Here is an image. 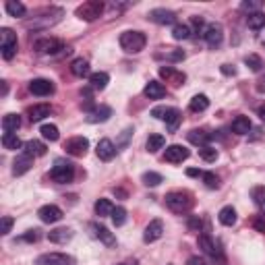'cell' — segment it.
Wrapping results in <instances>:
<instances>
[{"instance_id": "7bdbcfd3", "label": "cell", "mask_w": 265, "mask_h": 265, "mask_svg": "<svg viewBox=\"0 0 265 265\" xmlns=\"http://www.w3.org/2000/svg\"><path fill=\"white\" fill-rule=\"evenodd\" d=\"M199 156H201L205 162H216V160H218V149H216V147H209V145L199 147Z\"/></svg>"}, {"instance_id": "4dcf8cb0", "label": "cell", "mask_w": 265, "mask_h": 265, "mask_svg": "<svg viewBox=\"0 0 265 265\" xmlns=\"http://www.w3.org/2000/svg\"><path fill=\"white\" fill-rule=\"evenodd\" d=\"M110 83V77H108V73H93L91 77H89V85H91V89H106V85Z\"/></svg>"}, {"instance_id": "f6af8a7d", "label": "cell", "mask_w": 265, "mask_h": 265, "mask_svg": "<svg viewBox=\"0 0 265 265\" xmlns=\"http://www.w3.org/2000/svg\"><path fill=\"white\" fill-rule=\"evenodd\" d=\"M112 222H114V226H122L124 222H127V209H124V207H114Z\"/></svg>"}, {"instance_id": "9f6ffc18", "label": "cell", "mask_w": 265, "mask_h": 265, "mask_svg": "<svg viewBox=\"0 0 265 265\" xmlns=\"http://www.w3.org/2000/svg\"><path fill=\"white\" fill-rule=\"evenodd\" d=\"M189 226H191V228H195V230H199V228H201V220H197V218H193V220L189 222Z\"/></svg>"}, {"instance_id": "8fae6325", "label": "cell", "mask_w": 265, "mask_h": 265, "mask_svg": "<svg viewBox=\"0 0 265 265\" xmlns=\"http://www.w3.org/2000/svg\"><path fill=\"white\" fill-rule=\"evenodd\" d=\"M187 158H189V149L183 145H170L164 151V160L170 164H183Z\"/></svg>"}, {"instance_id": "7c38bea8", "label": "cell", "mask_w": 265, "mask_h": 265, "mask_svg": "<svg viewBox=\"0 0 265 265\" xmlns=\"http://www.w3.org/2000/svg\"><path fill=\"white\" fill-rule=\"evenodd\" d=\"M29 91L37 97L52 95L54 93V83L48 81V79H33V81H29Z\"/></svg>"}, {"instance_id": "ee69618b", "label": "cell", "mask_w": 265, "mask_h": 265, "mask_svg": "<svg viewBox=\"0 0 265 265\" xmlns=\"http://www.w3.org/2000/svg\"><path fill=\"white\" fill-rule=\"evenodd\" d=\"M245 62H247V66L251 68V71H261V68H263V60L257 56V54H249V56L245 58Z\"/></svg>"}, {"instance_id": "7dc6e473", "label": "cell", "mask_w": 265, "mask_h": 265, "mask_svg": "<svg viewBox=\"0 0 265 265\" xmlns=\"http://www.w3.org/2000/svg\"><path fill=\"white\" fill-rule=\"evenodd\" d=\"M201 178H203V183H205L207 189H218L220 187V180H218V176L214 172H203Z\"/></svg>"}, {"instance_id": "4fadbf2b", "label": "cell", "mask_w": 265, "mask_h": 265, "mask_svg": "<svg viewBox=\"0 0 265 265\" xmlns=\"http://www.w3.org/2000/svg\"><path fill=\"white\" fill-rule=\"evenodd\" d=\"M205 41L212 48H218L222 44V39H224V29H222V25L220 23H212V25H207V29H205Z\"/></svg>"}, {"instance_id": "484cf974", "label": "cell", "mask_w": 265, "mask_h": 265, "mask_svg": "<svg viewBox=\"0 0 265 265\" xmlns=\"http://www.w3.org/2000/svg\"><path fill=\"white\" fill-rule=\"evenodd\" d=\"M197 245H199V249L203 251V253H207V255L216 257L218 249H216V245H214V241H212V236H209V234H199V239H197Z\"/></svg>"}, {"instance_id": "d4e9b609", "label": "cell", "mask_w": 265, "mask_h": 265, "mask_svg": "<svg viewBox=\"0 0 265 265\" xmlns=\"http://www.w3.org/2000/svg\"><path fill=\"white\" fill-rule=\"evenodd\" d=\"M46 151H48V147L41 143V141H27L25 143V153H29L31 158H41V156H46Z\"/></svg>"}, {"instance_id": "816d5d0a", "label": "cell", "mask_w": 265, "mask_h": 265, "mask_svg": "<svg viewBox=\"0 0 265 265\" xmlns=\"http://www.w3.org/2000/svg\"><path fill=\"white\" fill-rule=\"evenodd\" d=\"M37 239H39V234H37V230H29V232H27V234H25V241H27V243H35Z\"/></svg>"}, {"instance_id": "7a4b0ae2", "label": "cell", "mask_w": 265, "mask_h": 265, "mask_svg": "<svg viewBox=\"0 0 265 265\" xmlns=\"http://www.w3.org/2000/svg\"><path fill=\"white\" fill-rule=\"evenodd\" d=\"M145 44H147V37H145V33H141V31H124L122 35H120V48L127 52V54H137V52H141L143 48H145Z\"/></svg>"}, {"instance_id": "1f68e13d", "label": "cell", "mask_w": 265, "mask_h": 265, "mask_svg": "<svg viewBox=\"0 0 265 265\" xmlns=\"http://www.w3.org/2000/svg\"><path fill=\"white\" fill-rule=\"evenodd\" d=\"M209 139H212V135H207L205 131H197V129H193L189 133V141L195 143V145H199V147H205L209 143Z\"/></svg>"}, {"instance_id": "ffe728a7", "label": "cell", "mask_w": 265, "mask_h": 265, "mask_svg": "<svg viewBox=\"0 0 265 265\" xmlns=\"http://www.w3.org/2000/svg\"><path fill=\"white\" fill-rule=\"evenodd\" d=\"M73 230L71 228H56V230H50L48 232V241L50 243H56V245H66L68 241L73 239Z\"/></svg>"}, {"instance_id": "277c9868", "label": "cell", "mask_w": 265, "mask_h": 265, "mask_svg": "<svg viewBox=\"0 0 265 265\" xmlns=\"http://www.w3.org/2000/svg\"><path fill=\"white\" fill-rule=\"evenodd\" d=\"M50 176H52L54 183L66 185V183H71V180L75 178V166L68 164V162H56V166L52 168Z\"/></svg>"}, {"instance_id": "6125c7cd", "label": "cell", "mask_w": 265, "mask_h": 265, "mask_svg": "<svg viewBox=\"0 0 265 265\" xmlns=\"http://www.w3.org/2000/svg\"><path fill=\"white\" fill-rule=\"evenodd\" d=\"M261 44H263V46H265V31H263V33H261Z\"/></svg>"}, {"instance_id": "681fc988", "label": "cell", "mask_w": 265, "mask_h": 265, "mask_svg": "<svg viewBox=\"0 0 265 265\" xmlns=\"http://www.w3.org/2000/svg\"><path fill=\"white\" fill-rule=\"evenodd\" d=\"M12 224H15V220L8 218V216H4L2 222H0V234H8L10 228H12Z\"/></svg>"}, {"instance_id": "91938a15", "label": "cell", "mask_w": 265, "mask_h": 265, "mask_svg": "<svg viewBox=\"0 0 265 265\" xmlns=\"http://www.w3.org/2000/svg\"><path fill=\"white\" fill-rule=\"evenodd\" d=\"M257 114H259V118H261V120L265 122V106H261V108L257 110Z\"/></svg>"}, {"instance_id": "836d02e7", "label": "cell", "mask_w": 265, "mask_h": 265, "mask_svg": "<svg viewBox=\"0 0 265 265\" xmlns=\"http://www.w3.org/2000/svg\"><path fill=\"white\" fill-rule=\"evenodd\" d=\"M247 25L251 27V29H263L265 27V12H261V10L251 12V15L247 17Z\"/></svg>"}, {"instance_id": "b9f144b4", "label": "cell", "mask_w": 265, "mask_h": 265, "mask_svg": "<svg viewBox=\"0 0 265 265\" xmlns=\"http://www.w3.org/2000/svg\"><path fill=\"white\" fill-rule=\"evenodd\" d=\"M141 180H143L145 187H158L160 183H164V176L158 174V172H145Z\"/></svg>"}, {"instance_id": "8d00e7d4", "label": "cell", "mask_w": 265, "mask_h": 265, "mask_svg": "<svg viewBox=\"0 0 265 265\" xmlns=\"http://www.w3.org/2000/svg\"><path fill=\"white\" fill-rule=\"evenodd\" d=\"M6 12H8L10 17H25L27 8H25L23 2H17V0H8V2H6Z\"/></svg>"}, {"instance_id": "7402d4cb", "label": "cell", "mask_w": 265, "mask_h": 265, "mask_svg": "<svg viewBox=\"0 0 265 265\" xmlns=\"http://www.w3.org/2000/svg\"><path fill=\"white\" fill-rule=\"evenodd\" d=\"M2 48H17V33L8 27L0 29V50Z\"/></svg>"}, {"instance_id": "f1b7e54d", "label": "cell", "mask_w": 265, "mask_h": 265, "mask_svg": "<svg viewBox=\"0 0 265 265\" xmlns=\"http://www.w3.org/2000/svg\"><path fill=\"white\" fill-rule=\"evenodd\" d=\"M21 127V116L19 114H6L2 118V129L4 133H15Z\"/></svg>"}, {"instance_id": "60d3db41", "label": "cell", "mask_w": 265, "mask_h": 265, "mask_svg": "<svg viewBox=\"0 0 265 265\" xmlns=\"http://www.w3.org/2000/svg\"><path fill=\"white\" fill-rule=\"evenodd\" d=\"M251 195H253V201L255 205L261 209V212L265 214V187H255L253 191H251Z\"/></svg>"}, {"instance_id": "6f0895ef", "label": "cell", "mask_w": 265, "mask_h": 265, "mask_svg": "<svg viewBox=\"0 0 265 265\" xmlns=\"http://www.w3.org/2000/svg\"><path fill=\"white\" fill-rule=\"evenodd\" d=\"M187 174H189V176H203V172H201V170H197V168H189V170H187Z\"/></svg>"}, {"instance_id": "9a60e30c", "label": "cell", "mask_w": 265, "mask_h": 265, "mask_svg": "<svg viewBox=\"0 0 265 265\" xmlns=\"http://www.w3.org/2000/svg\"><path fill=\"white\" fill-rule=\"evenodd\" d=\"M116 145L110 141V139H102L100 143H97V147H95V153H97V158L100 160H104V162H110L114 156H116Z\"/></svg>"}, {"instance_id": "603a6c76", "label": "cell", "mask_w": 265, "mask_h": 265, "mask_svg": "<svg viewBox=\"0 0 265 265\" xmlns=\"http://www.w3.org/2000/svg\"><path fill=\"white\" fill-rule=\"evenodd\" d=\"M218 220H220V224H224V226H234L236 224V209L232 205L222 207L218 214Z\"/></svg>"}, {"instance_id": "ab89813d", "label": "cell", "mask_w": 265, "mask_h": 265, "mask_svg": "<svg viewBox=\"0 0 265 265\" xmlns=\"http://www.w3.org/2000/svg\"><path fill=\"white\" fill-rule=\"evenodd\" d=\"M180 120H183V116H180V112H178L176 108H172V112L168 114V118H166L164 122H166V127H168V131H170V133H174V131L178 129Z\"/></svg>"}, {"instance_id": "5bb4252c", "label": "cell", "mask_w": 265, "mask_h": 265, "mask_svg": "<svg viewBox=\"0 0 265 265\" xmlns=\"http://www.w3.org/2000/svg\"><path fill=\"white\" fill-rule=\"evenodd\" d=\"M162 234H164V224H162V220H151L149 224L145 226L143 241H145V243H156V241L162 239Z\"/></svg>"}, {"instance_id": "52a82bcc", "label": "cell", "mask_w": 265, "mask_h": 265, "mask_svg": "<svg viewBox=\"0 0 265 265\" xmlns=\"http://www.w3.org/2000/svg\"><path fill=\"white\" fill-rule=\"evenodd\" d=\"M73 257L64 253H44L35 259V265H71Z\"/></svg>"}, {"instance_id": "4316f807", "label": "cell", "mask_w": 265, "mask_h": 265, "mask_svg": "<svg viewBox=\"0 0 265 265\" xmlns=\"http://www.w3.org/2000/svg\"><path fill=\"white\" fill-rule=\"evenodd\" d=\"M249 131H251L249 116H236L232 120V133H236V135H249Z\"/></svg>"}, {"instance_id": "9c48e42d", "label": "cell", "mask_w": 265, "mask_h": 265, "mask_svg": "<svg viewBox=\"0 0 265 265\" xmlns=\"http://www.w3.org/2000/svg\"><path fill=\"white\" fill-rule=\"evenodd\" d=\"M147 19L158 25H172L176 21V12H172L168 8H153V10H149Z\"/></svg>"}, {"instance_id": "f546056e", "label": "cell", "mask_w": 265, "mask_h": 265, "mask_svg": "<svg viewBox=\"0 0 265 265\" xmlns=\"http://www.w3.org/2000/svg\"><path fill=\"white\" fill-rule=\"evenodd\" d=\"M189 108H191V112H203V110H207V108H209V100H207V95L197 93V95H195L193 100H191Z\"/></svg>"}, {"instance_id": "ac0fdd59", "label": "cell", "mask_w": 265, "mask_h": 265, "mask_svg": "<svg viewBox=\"0 0 265 265\" xmlns=\"http://www.w3.org/2000/svg\"><path fill=\"white\" fill-rule=\"evenodd\" d=\"M110 116H112V108L110 106H97L87 112V122L95 124V122H106Z\"/></svg>"}, {"instance_id": "d590c367", "label": "cell", "mask_w": 265, "mask_h": 265, "mask_svg": "<svg viewBox=\"0 0 265 265\" xmlns=\"http://www.w3.org/2000/svg\"><path fill=\"white\" fill-rule=\"evenodd\" d=\"M112 212H114V205L110 203L108 199H97V201H95V214L100 216V218L112 216Z\"/></svg>"}, {"instance_id": "ba28073f", "label": "cell", "mask_w": 265, "mask_h": 265, "mask_svg": "<svg viewBox=\"0 0 265 265\" xmlns=\"http://www.w3.org/2000/svg\"><path fill=\"white\" fill-rule=\"evenodd\" d=\"M37 216L44 224H56V222L62 220V209L58 205H44V207H39Z\"/></svg>"}, {"instance_id": "bcb514c9", "label": "cell", "mask_w": 265, "mask_h": 265, "mask_svg": "<svg viewBox=\"0 0 265 265\" xmlns=\"http://www.w3.org/2000/svg\"><path fill=\"white\" fill-rule=\"evenodd\" d=\"M170 112H172V108H168V106H156L151 110V116L158 118V120H166Z\"/></svg>"}, {"instance_id": "db71d44e", "label": "cell", "mask_w": 265, "mask_h": 265, "mask_svg": "<svg viewBox=\"0 0 265 265\" xmlns=\"http://www.w3.org/2000/svg\"><path fill=\"white\" fill-rule=\"evenodd\" d=\"M255 228H257L259 232H265V216H261V218L255 220Z\"/></svg>"}, {"instance_id": "2e32d148", "label": "cell", "mask_w": 265, "mask_h": 265, "mask_svg": "<svg viewBox=\"0 0 265 265\" xmlns=\"http://www.w3.org/2000/svg\"><path fill=\"white\" fill-rule=\"evenodd\" d=\"M33 166V160L29 153H21V156H17V160L12 162V174L15 176H23L25 172H29Z\"/></svg>"}, {"instance_id": "cb8c5ba5", "label": "cell", "mask_w": 265, "mask_h": 265, "mask_svg": "<svg viewBox=\"0 0 265 265\" xmlns=\"http://www.w3.org/2000/svg\"><path fill=\"white\" fill-rule=\"evenodd\" d=\"M156 58H164V60H168V62H178V60L185 58V52L178 50V48H166V50L156 54Z\"/></svg>"}, {"instance_id": "11a10c76", "label": "cell", "mask_w": 265, "mask_h": 265, "mask_svg": "<svg viewBox=\"0 0 265 265\" xmlns=\"http://www.w3.org/2000/svg\"><path fill=\"white\" fill-rule=\"evenodd\" d=\"M222 73L224 75H236V68L230 66V64H222Z\"/></svg>"}, {"instance_id": "c3c4849f", "label": "cell", "mask_w": 265, "mask_h": 265, "mask_svg": "<svg viewBox=\"0 0 265 265\" xmlns=\"http://www.w3.org/2000/svg\"><path fill=\"white\" fill-rule=\"evenodd\" d=\"M191 23H193V27H195V31H197V33L203 37V35H205V29H207L205 21H203L201 17H193V19H191Z\"/></svg>"}, {"instance_id": "30bf717a", "label": "cell", "mask_w": 265, "mask_h": 265, "mask_svg": "<svg viewBox=\"0 0 265 265\" xmlns=\"http://www.w3.org/2000/svg\"><path fill=\"white\" fill-rule=\"evenodd\" d=\"M160 77L166 79V83H170L172 87H180L185 83V73H180L176 71L174 66H160Z\"/></svg>"}, {"instance_id": "e575fe53", "label": "cell", "mask_w": 265, "mask_h": 265, "mask_svg": "<svg viewBox=\"0 0 265 265\" xmlns=\"http://www.w3.org/2000/svg\"><path fill=\"white\" fill-rule=\"evenodd\" d=\"M2 145H4V149H10V151H17V149H21V139L15 135V133H4L2 135Z\"/></svg>"}, {"instance_id": "f5cc1de1", "label": "cell", "mask_w": 265, "mask_h": 265, "mask_svg": "<svg viewBox=\"0 0 265 265\" xmlns=\"http://www.w3.org/2000/svg\"><path fill=\"white\" fill-rule=\"evenodd\" d=\"M187 265H209L205 259H201V257H191L189 261H187Z\"/></svg>"}, {"instance_id": "83f0119b", "label": "cell", "mask_w": 265, "mask_h": 265, "mask_svg": "<svg viewBox=\"0 0 265 265\" xmlns=\"http://www.w3.org/2000/svg\"><path fill=\"white\" fill-rule=\"evenodd\" d=\"M71 71L75 77H87L89 75V62L85 58H75L71 62Z\"/></svg>"}, {"instance_id": "94428289", "label": "cell", "mask_w": 265, "mask_h": 265, "mask_svg": "<svg viewBox=\"0 0 265 265\" xmlns=\"http://www.w3.org/2000/svg\"><path fill=\"white\" fill-rule=\"evenodd\" d=\"M0 83H2V95H6L8 93V83L6 81H0Z\"/></svg>"}, {"instance_id": "f907efd6", "label": "cell", "mask_w": 265, "mask_h": 265, "mask_svg": "<svg viewBox=\"0 0 265 265\" xmlns=\"http://www.w3.org/2000/svg\"><path fill=\"white\" fill-rule=\"evenodd\" d=\"M261 6V2H259V0H255V2H243L241 4V8L243 10H249V15H251V12H257V8Z\"/></svg>"}, {"instance_id": "5b68a950", "label": "cell", "mask_w": 265, "mask_h": 265, "mask_svg": "<svg viewBox=\"0 0 265 265\" xmlns=\"http://www.w3.org/2000/svg\"><path fill=\"white\" fill-rule=\"evenodd\" d=\"M64 149L68 156H75V158H83L87 153L89 149V141H87V137H71V139H66V143H64Z\"/></svg>"}, {"instance_id": "d6a6232c", "label": "cell", "mask_w": 265, "mask_h": 265, "mask_svg": "<svg viewBox=\"0 0 265 265\" xmlns=\"http://www.w3.org/2000/svg\"><path fill=\"white\" fill-rule=\"evenodd\" d=\"M164 145H166V139H164V135H149V139H147V151L149 153H156V151H160V149H164Z\"/></svg>"}, {"instance_id": "6da1fadb", "label": "cell", "mask_w": 265, "mask_h": 265, "mask_svg": "<svg viewBox=\"0 0 265 265\" xmlns=\"http://www.w3.org/2000/svg\"><path fill=\"white\" fill-rule=\"evenodd\" d=\"M193 195L189 191H172L166 195V205L176 214H185L193 207Z\"/></svg>"}, {"instance_id": "e0dca14e", "label": "cell", "mask_w": 265, "mask_h": 265, "mask_svg": "<svg viewBox=\"0 0 265 265\" xmlns=\"http://www.w3.org/2000/svg\"><path fill=\"white\" fill-rule=\"evenodd\" d=\"M91 230H93L95 239H100L106 247H116V236L110 232L106 226H102V224H91Z\"/></svg>"}, {"instance_id": "f35d334b", "label": "cell", "mask_w": 265, "mask_h": 265, "mask_svg": "<svg viewBox=\"0 0 265 265\" xmlns=\"http://www.w3.org/2000/svg\"><path fill=\"white\" fill-rule=\"evenodd\" d=\"M39 133L44 139H48V141H58V137H60L56 124H44V127L39 129Z\"/></svg>"}, {"instance_id": "8992f818", "label": "cell", "mask_w": 265, "mask_h": 265, "mask_svg": "<svg viewBox=\"0 0 265 265\" xmlns=\"http://www.w3.org/2000/svg\"><path fill=\"white\" fill-rule=\"evenodd\" d=\"M64 48V44L56 37H41L33 44V50L39 52V54H56Z\"/></svg>"}, {"instance_id": "44dd1931", "label": "cell", "mask_w": 265, "mask_h": 265, "mask_svg": "<svg viewBox=\"0 0 265 265\" xmlns=\"http://www.w3.org/2000/svg\"><path fill=\"white\" fill-rule=\"evenodd\" d=\"M145 95L149 97V100H162V97L166 95V85L160 81H149L145 85Z\"/></svg>"}, {"instance_id": "be15d7a7", "label": "cell", "mask_w": 265, "mask_h": 265, "mask_svg": "<svg viewBox=\"0 0 265 265\" xmlns=\"http://www.w3.org/2000/svg\"><path fill=\"white\" fill-rule=\"evenodd\" d=\"M118 265H124V263H118Z\"/></svg>"}, {"instance_id": "74e56055", "label": "cell", "mask_w": 265, "mask_h": 265, "mask_svg": "<svg viewBox=\"0 0 265 265\" xmlns=\"http://www.w3.org/2000/svg\"><path fill=\"white\" fill-rule=\"evenodd\" d=\"M191 27L189 25H185V23H178V25H174V29H172V37L174 39H178V41H183V39H189L191 37Z\"/></svg>"}, {"instance_id": "3957f363", "label": "cell", "mask_w": 265, "mask_h": 265, "mask_svg": "<svg viewBox=\"0 0 265 265\" xmlns=\"http://www.w3.org/2000/svg\"><path fill=\"white\" fill-rule=\"evenodd\" d=\"M104 12V2H100V0H87V2H83L77 6L75 10V15L81 19V21H95V19H100V15Z\"/></svg>"}, {"instance_id": "680465c9", "label": "cell", "mask_w": 265, "mask_h": 265, "mask_svg": "<svg viewBox=\"0 0 265 265\" xmlns=\"http://www.w3.org/2000/svg\"><path fill=\"white\" fill-rule=\"evenodd\" d=\"M257 91H259V93H263V91H265V77H263V79H259V83H257Z\"/></svg>"}, {"instance_id": "d6986e66", "label": "cell", "mask_w": 265, "mask_h": 265, "mask_svg": "<svg viewBox=\"0 0 265 265\" xmlns=\"http://www.w3.org/2000/svg\"><path fill=\"white\" fill-rule=\"evenodd\" d=\"M52 112V108L48 104H35L31 108H27V116H29L31 122H39V120H44L46 116H50Z\"/></svg>"}]
</instances>
